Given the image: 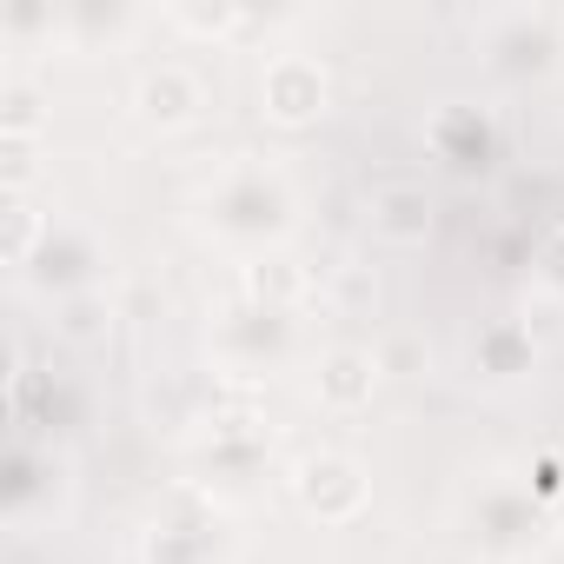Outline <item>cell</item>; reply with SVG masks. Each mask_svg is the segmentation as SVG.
Listing matches in <instances>:
<instances>
[{"instance_id":"277c9868","label":"cell","mask_w":564,"mask_h":564,"mask_svg":"<svg viewBox=\"0 0 564 564\" xmlns=\"http://www.w3.org/2000/svg\"><path fill=\"white\" fill-rule=\"evenodd\" d=\"M319 386H326V399H333V405H352V399H366V392H372V366H366L359 352H339V359H326Z\"/></svg>"},{"instance_id":"5b68a950","label":"cell","mask_w":564,"mask_h":564,"mask_svg":"<svg viewBox=\"0 0 564 564\" xmlns=\"http://www.w3.org/2000/svg\"><path fill=\"white\" fill-rule=\"evenodd\" d=\"M293 286H300V279L286 272V259H272V265H259V272H252V293H259V300H265V293L279 300V293H293Z\"/></svg>"},{"instance_id":"8992f818","label":"cell","mask_w":564,"mask_h":564,"mask_svg":"<svg viewBox=\"0 0 564 564\" xmlns=\"http://www.w3.org/2000/svg\"><path fill=\"white\" fill-rule=\"evenodd\" d=\"M8 127H14V133H28V127H34V100H28L21 87L8 94Z\"/></svg>"},{"instance_id":"7a4b0ae2","label":"cell","mask_w":564,"mask_h":564,"mask_svg":"<svg viewBox=\"0 0 564 564\" xmlns=\"http://www.w3.org/2000/svg\"><path fill=\"white\" fill-rule=\"evenodd\" d=\"M300 491H306V505H313V511H326V518H346V511L359 505V471H352L346 458H313Z\"/></svg>"},{"instance_id":"52a82bcc","label":"cell","mask_w":564,"mask_h":564,"mask_svg":"<svg viewBox=\"0 0 564 564\" xmlns=\"http://www.w3.org/2000/svg\"><path fill=\"white\" fill-rule=\"evenodd\" d=\"M28 232H34V213H28V206H14V252H28Z\"/></svg>"},{"instance_id":"6da1fadb","label":"cell","mask_w":564,"mask_h":564,"mask_svg":"<svg viewBox=\"0 0 564 564\" xmlns=\"http://www.w3.org/2000/svg\"><path fill=\"white\" fill-rule=\"evenodd\" d=\"M319 100H326V80H319V67H306V61H279V67L265 74V107H272L279 120H306Z\"/></svg>"},{"instance_id":"3957f363","label":"cell","mask_w":564,"mask_h":564,"mask_svg":"<svg viewBox=\"0 0 564 564\" xmlns=\"http://www.w3.org/2000/svg\"><path fill=\"white\" fill-rule=\"evenodd\" d=\"M140 107H147V120H186V113L199 107V87H193L180 67H166V74H153V80L140 87Z\"/></svg>"}]
</instances>
